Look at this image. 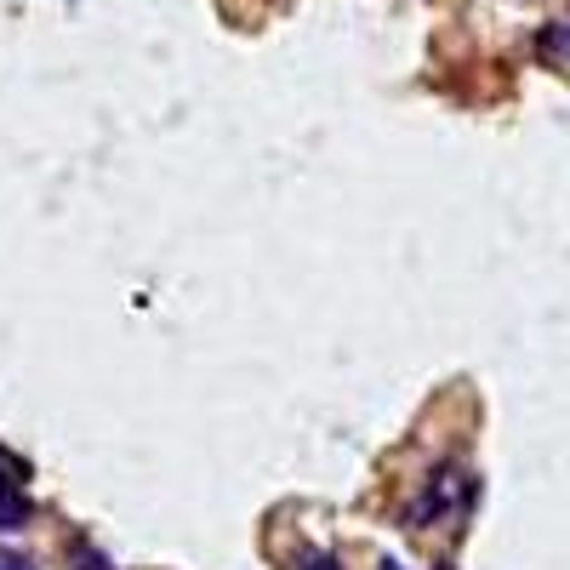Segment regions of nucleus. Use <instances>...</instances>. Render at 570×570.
<instances>
[{"label": "nucleus", "mask_w": 570, "mask_h": 570, "mask_svg": "<svg viewBox=\"0 0 570 570\" xmlns=\"http://www.w3.org/2000/svg\"><path fill=\"white\" fill-rule=\"evenodd\" d=\"M29 513H35V502H29L18 485L0 480V531H23V525H29Z\"/></svg>", "instance_id": "nucleus-1"}, {"label": "nucleus", "mask_w": 570, "mask_h": 570, "mask_svg": "<svg viewBox=\"0 0 570 570\" xmlns=\"http://www.w3.org/2000/svg\"><path fill=\"white\" fill-rule=\"evenodd\" d=\"M0 570H35L29 559H18V553H0Z\"/></svg>", "instance_id": "nucleus-2"}, {"label": "nucleus", "mask_w": 570, "mask_h": 570, "mask_svg": "<svg viewBox=\"0 0 570 570\" xmlns=\"http://www.w3.org/2000/svg\"><path fill=\"white\" fill-rule=\"evenodd\" d=\"M75 559H80V570H109L104 559H91V553H75Z\"/></svg>", "instance_id": "nucleus-3"}, {"label": "nucleus", "mask_w": 570, "mask_h": 570, "mask_svg": "<svg viewBox=\"0 0 570 570\" xmlns=\"http://www.w3.org/2000/svg\"><path fill=\"white\" fill-rule=\"evenodd\" d=\"M308 570H343V564H337V559H314Z\"/></svg>", "instance_id": "nucleus-4"}, {"label": "nucleus", "mask_w": 570, "mask_h": 570, "mask_svg": "<svg viewBox=\"0 0 570 570\" xmlns=\"http://www.w3.org/2000/svg\"><path fill=\"white\" fill-rule=\"evenodd\" d=\"M559 40H570V35H559Z\"/></svg>", "instance_id": "nucleus-5"}]
</instances>
